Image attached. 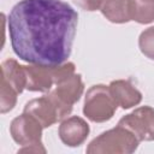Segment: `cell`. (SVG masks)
I'll list each match as a JSON object with an SVG mask.
<instances>
[{
  "instance_id": "obj_6",
  "label": "cell",
  "mask_w": 154,
  "mask_h": 154,
  "mask_svg": "<svg viewBox=\"0 0 154 154\" xmlns=\"http://www.w3.org/2000/svg\"><path fill=\"white\" fill-rule=\"evenodd\" d=\"M118 125L130 130L140 142L154 141V108L150 106L137 107L120 118Z\"/></svg>"
},
{
  "instance_id": "obj_5",
  "label": "cell",
  "mask_w": 154,
  "mask_h": 154,
  "mask_svg": "<svg viewBox=\"0 0 154 154\" xmlns=\"http://www.w3.org/2000/svg\"><path fill=\"white\" fill-rule=\"evenodd\" d=\"M83 90L84 84L82 81V76L75 72L59 81L54 85V89L48 91L47 95L54 101V103L59 108L61 118L65 119L71 113L73 105L81 99Z\"/></svg>"
},
{
  "instance_id": "obj_2",
  "label": "cell",
  "mask_w": 154,
  "mask_h": 154,
  "mask_svg": "<svg viewBox=\"0 0 154 154\" xmlns=\"http://www.w3.org/2000/svg\"><path fill=\"white\" fill-rule=\"evenodd\" d=\"M140 144V140L126 128L117 124L116 128L103 131L87 147L88 154H131Z\"/></svg>"
},
{
  "instance_id": "obj_16",
  "label": "cell",
  "mask_w": 154,
  "mask_h": 154,
  "mask_svg": "<svg viewBox=\"0 0 154 154\" xmlns=\"http://www.w3.org/2000/svg\"><path fill=\"white\" fill-rule=\"evenodd\" d=\"M72 1L84 11L93 12L100 8V0H72Z\"/></svg>"
},
{
  "instance_id": "obj_3",
  "label": "cell",
  "mask_w": 154,
  "mask_h": 154,
  "mask_svg": "<svg viewBox=\"0 0 154 154\" xmlns=\"http://www.w3.org/2000/svg\"><path fill=\"white\" fill-rule=\"evenodd\" d=\"M26 73V87L25 89L30 91L48 93L63 78L75 73V64L66 61L57 66L46 65H24Z\"/></svg>"
},
{
  "instance_id": "obj_12",
  "label": "cell",
  "mask_w": 154,
  "mask_h": 154,
  "mask_svg": "<svg viewBox=\"0 0 154 154\" xmlns=\"http://www.w3.org/2000/svg\"><path fill=\"white\" fill-rule=\"evenodd\" d=\"M99 11L102 16L116 24L130 22V0H100Z\"/></svg>"
},
{
  "instance_id": "obj_15",
  "label": "cell",
  "mask_w": 154,
  "mask_h": 154,
  "mask_svg": "<svg viewBox=\"0 0 154 154\" xmlns=\"http://www.w3.org/2000/svg\"><path fill=\"white\" fill-rule=\"evenodd\" d=\"M17 93L6 85L5 83H1L0 85V112L2 114L12 111L17 103Z\"/></svg>"
},
{
  "instance_id": "obj_7",
  "label": "cell",
  "mask_w": 154,
  "mask_h": 154,
  "mask_svg": "<svg viewBox=\"0 0 154 154\" xmlns=\"http://www.w3.org/2000/svg\"><path fill=\"white\" fill-rule=\"evenodd\" d=\"M43 126L32 116L23 112L16 117L10 125V134L13 141L20 146L42 143Z\"/></svg>"
},
{
  "instance_id": "obj_9",
  "label": "cell",
  "mask_w": 154,
  "mask_h": 154,
  "mask_svg": "<svg viewBox=\"0 0 154 154\" xmlns=\"http://www.w3.org/2000/svg\"><path fill=\"white\" fill-rule=\"evenodd\" d=\"M89 124L81 117L72 116L61 120L58 135L61 142L67 147H78L89 136Z\"/></svg>"
},
{
  "instance_id": "obj_17",
  "label": "cell",
  "mask_w": 154,
  "mask_h": 154,
  "mask_svg": "<svg viewBox=\"0 0 154 154\" xmlns=\"http://www.w3.org/2000/svg\"><path fill=\"white\" fill-rule=\"evenodd\" d=\"M46 148L43 147V143L38 144H31V146H22V148L18 149V153H46Z\"/></svg>"
},
{
  "instance_id": "obj_8",
  "label": "cell",
  "mask_w": 154,
  "mask_h": 154,
  "mask_svg": "<svg viewBox=\"0 0 154 154\" xmlns=\"http://www.w3.org/2000/svg\"><path fill=\"white\" fill-rule=\"evenodd\" d=\"M23 112L32 116L36 120H38L43 129L63 120L59 108L48 95H43L41 97L28 101L24 106Z\"/></svg>"
},
{
  "instance_id": "obj_1",
  "label": "cell",
  "mask_w": 154,
  "mask_h": 154,
  "mask_svg": "<svg viewBox=\"0 0 154 154\" xmlns=\"http://www.w3.org/2000/svg\"><path fill=\"white\" fill-rule=\"evenodd\" d=\"M78 13L61 0H22L7 18L14 54L28 64L57 66L67 61Z\"/></svg>"
},
{
  "instance_id": "obj_10",
  "label": "cell",
  "mask_w": 154,
  "mask_h": 154,
  "mask_svg": "<svg viewBox=\"0 0 154 154\" xmlns=\"http://www.w3.org/2000/svg\"><path fill=\"white\" fill-rule=\"evenodd\" d=\"M109 90L118 106L129 109L142 101V93L129 79H116L109 83Z\"/></svg>"
},
{
  "instance_id": "obj_4",
  "label": "cell",
  "mask_w": 154,
  "mask_h": 154,
  "mask_svg": "<svg viewBox=\"0 0 154 154\" xmlns=\"http://www.w3.org/2000/svg\"><path fill=\"white\" fill-rule=\"evenodd\" d=\"M117 107L118 103L112 96L108 85L95 84L87 90L83 105V114L90 122H108L114 116Z\"/></svg>"
},
{
  "instance_id": "obj_11",
  "label": "cell",
  "mask_w": 154,
  "mask_h": 154,
  "mask_svg": "<svg viewBox=\"0 0 154 154\" xmlns=\"http://www.w3.org/2000/svg\"><path fill=\"white\" fill-rule=\"evenodd\" d=\"M1 83H5L17 94H20L26 87L25 66L14 59L4 60L1 64Z\"/></svg>"
},
{
  "instance_id": "obj_13",
  "label": "cell",
  "mask_w": 154,
  "mask_h": 154,
  "mask_svg": "<svg viewBox=\"0 0 154 154\" xmlns=\"http://www.w3.org/2000/svg\"><path fill=\"white\" fill-rule=\"evenodd\" d=\"M130 19L140 24L154 22V0H130Z\"/></svg>"
},
{
  "instance_id": "obj_14",
  "label": "cell",
  "mask_w": 154,
  "mask_h": 154,
  "mask_svg": "<svg viewBox=\"0 0 154 154\" xmlns=\"http://www.w3.org/2000/svg\"><path fill=\"white\" fill-rule=\"evenodd\" d=\"M138 47L143 55L154 60V26L143 30L138 37Z\"/></svg>"
}]
</instances>
